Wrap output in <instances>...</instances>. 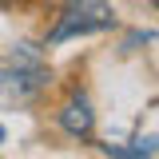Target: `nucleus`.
I'll list each match as a JSON object with an SVG mask.
<instances>
[{
    "instance_id": "5",
    "label": "nucleus",
    "mask_w": 159,
    "mask_h": 159,
    "mask_svg": "<svg viewBox=\"0 0 159 159\" xmlns=\"http://www.w3.org/2000/svg\"><path fill=\"white\" fill-rule=\"evenodd\" d=\"M0 143H4V127H0Z\"/></svg>"
},
{
    "instance_id": "4",
    "label": "nucleus",
    "mask_w": 159,
    "mask_h": 159,
    "mask_svg": "<svg viewBox=\"0 0 159 159\" xmlns=\"http://www.w3.org/2000/svg\"><path fill=\"white\" fill-rule=\"evenodd\" d=\"M151 151H155V139H151V135L135 139L131 147H111V143H107V155H111V159H147Z\"/></svg>"
},
{
    "instance_id": "3",
    "label": "nucleus",
    "mask_w": 159,
    "mask_h": 159,
    "mask_svg": "<svg viewBox=\"0 0 159 159\" xmlns=\"http://www.w3.org/2000/svg\"><path fill=\"white\" fill-rule=\"evenodd\" d=\"M60 127L68 131V135L76 139H88L92 135V127H96V111H92V103L84 96H72L64 107H60Z\"/></svg>"
},
{
    "instance_id": "1",
    "label": "nucleus",
    "mask_w": 159,
    "mask_h": 159,
    "mask_svg": "<svg viewBox=\"0 0 159 159\" xmlns=\"http://www.w3.org/2000/svg\"><path fill=\"white\" fill-rule=\"evenodd\" d=\"M116 24V12L107 0H72L64 8L60 24L52 28L48 44H64V40H76V36H92V32H107Z\"/></svg>"
},
{
    "instance_id": "2",
    "label": "nucleus",
    "mask_w": 159,
    "mask_h": 159,
    "mask_svg": "<svg viewBox=\"0 0 159 159\" xmlns=\"http://www.w3.org/2000/svg\"><path fill=\"white\" fill-rule=\"evenodd\" d=\"M44 84H48V80H44L40 68H20V64L0 68V107H20V103H28Z\"/></svg>"
}]
</instances>
